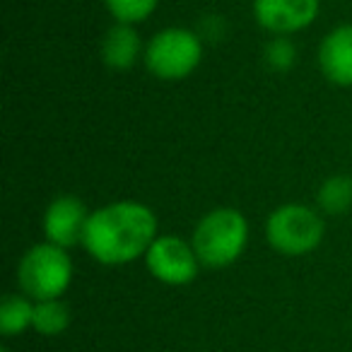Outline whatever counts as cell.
Returning <instances> with one entry per match:
<instances>
[{
    "mask_svg": "<svg viewBox=\"0 0 352 352\" xmlns=\"http://www.w3.org/2000/svg\"><path fill=\"white\" fill-rule=\"evenodd\" d=\"M316 206L323 215H342L352 208V176L350 174H333L318 186Z\"/></svg>",
    "mask_w": 352,
    "mask_h": 352,
    "instance_id": "7c38bea8",
    "label": "cell"
},
{
    "mask_svg": "<svg viewBox=\"0 0 352 352\" xmlns=\"http://www.w3.org/2000/svg\"><path fill=\"white\" fill-rule=\"evenodd\" d=\"M145 268L157 283L169 287H184L198 278L203 268L191 239L179 234H160L145 254Z\"/></svg>",
    "mask_w": 352,
    "mask_h": 352,
    "instance_id": "8992f818",
    "label": "cell"
},
{
    "mask_svg": "<svg viewBox=\"0 0 352 352\" xmlns=\"http://www.w3.org/2000/svg\"><path fill=\"white\" fill-rule=\"evenodd\" d=\"M73 258L68 249L41 241L22 254L17 263V285L34 302L60 299L73 285Z\"/></svg>",
    "mask_w": 352,
    "mask_h": 352,
    "instance_id": "277c9868",
    "label": "cell"
},
{
    "mask_svg": "<svg viewBox=\"0 0 352 352\" xmlns=\"http://www.w3.org/2000/svg\"><path fill=\"white\" fill-rule=\"evenodd\" d=\"M104 6L113 17V22L140 25L157 10L160 0H104Z\"/></svg>",
    "mask_w": 352,
    "mask_h": 352,
    "instance_id": "5bb4252c",
    "label": "cell"
},
{
    "mask_svg": "<svg viewBox=\"0 0 352 352\" xmlns=\"http://www.w3.org/2000/svg\"><path fill=\"white\" fill-rule=\"evenodd\" d=\"M34 299L25 292H10L0 302V333L6 338H15L32 331L34 326Z\"/></svg>",
    "mask_w": 352,
    "mask_h": 352,
    "instance_id": "8fae6325",
    "label": "cell"
},
{
    "mask_svg": "<svg viewBox=\"0 0 352 352\" xmlns=\"http://www.w3.org/2000/svg\"><path fill=\"white\" fill-rule=\"evenodd\" d=\"M73 323V314L70 307L60 299H44V302L34 304V326L32 331H36L44 338H56L63 336Z\"/></svg>",
    "mask_w": 352,
    "mask_h": 352,
    "instance_id": "4fadbf2b",
    "label": "cell"
},
{
    "mask_svg": "<svg viewBox=\"0 0 352 352\" xmlns=\"http://www.w3.org/2000/svg\"><path fill=\"white\" fill-rule=\"evenodd\" d=\"M160 236V222L150 206L138 201H113L89 212L82 246L102 265H128L145 258Z\"/></svg>",
    "mask_w": 352,
    "mask_h": 352,
    "instance_id": "6da1fadb",
    "label": "cell"
},
{
    "mask_svg": "<svg viewBox=\"0 0 352 352\" xmlns=\"http://www.w3.org/2000/svg\"><path fill=\"white\" fill-rule=\"evenodd\" d=\"M263 60L268 63V68L285 73L297 63V46L287 39V36H275L268 46L263 49Z\"/></svg>",
    "mask_w": 352,
    "mask_h": 352,
    "instance_id": "9a60e30c",
    "label": "cell"
},
{
    "mask_svg": "<svg viewBox=\"0 0 352 352\" xmlns=\"http://www.w3.org/2000/svg\"><path fill=\"white\" fill-rule=\"evenodd\" d=\"M254 20L273 36H292L316 22L321 0H254Z\"/></svg>",
    "mask_w": 352,
    "mask_h": 352,
    "instance_id": "52a82bcc",
    "label": "cell"
},
{
    "mask_svg": "<svg viewBox=\"0 0 352 352\" xmlns=\"http://www.w3.org/2000/svg\"><path fill=\"white\" fill-rule=\"evenodd\" d=\"M203 36L188 27H164L150 36L142 54L147 73L162 82H179L198 70L203 60Z\"/></svg>",
    "mask_w": 352,
    "mask_h": 352,
    "instance_id": "3957f363",
    "label": "cell"
},
{
    "mask_svg": "<svg viewBox=\"0 0 352 352\" xmlns=\"http://www.w3.org/2000/svg\"><path fill=\"white\" fill-rule=\"evenodd\" d=\"M191 244L203 268L222 270L236 263L249 244V220L236 208H215L198 220Z\"/></svg>",
    "mask_w": 352,
    "mask_h": 352,
    "instance_id": "7a4b0ae2",
    "label": "cell"
},
{
    "mask_svg": "<svg viewBox=\"0 0 352 352\" xmlns=\"http://www.w3.org/2000/svg\"><path fill=\"white\" fill-rule=\"evenodd\" d=\"M326 236V220L321 210L304 203H285L265 220V239L270 249L287 258H302L321 246Z\"/></svg>",
    "mask_w": 352,
    "mask_h": 352,
    "instance_id": "5b68a950",
    "label": "cell"
},
{
    "mask_svg": "<svg viewBox=\"0 0 352 352\" xmlns=\"http://www.w3.org/2000/svg\"><path fill=\"white\" fill-rule=\"evenodd\" d=\"M87 220V206L73 193H60L46 206L41 227H44L46 241L60 246V249H73V246L82 244Z\"/></svg>",
    "mask_w": 352,
    "mask_h": 352,
    "instance_id": "ba28073f",
    "label": "cell"
},
{
    "mask_svg": "<svg viewBox=\"0 0 352 352\" xmlns=\"http://www.w3.org/2000/svg\"><path fill=\"white\" fill-rule=\"evenodd\" d=\"M318 70L336 87H352V25H338L318 44Z\"/></svg>",
    "mask_w": 352,
    "mask_h": 352,
    "instance_id": "9c48e42d",
    "label": "cell"
},
{
    "mask_svg": "<svg viewBox=\"0 0 352 352\" xmlns=\"http://www.w3.org/2000/svg\"><path fill=\"white\" fill-rule=\"evenodd\" d=\"M0 352H10V350H8V347H0Z\"/></svg>",
    "mask_w": 352,
    "mask_h": 352,
    "instance_id": "2e32d148",
    "label": "cell"
},
{
    "mask_svg": "<svg viewBox=\"0 0 352 352\" xmlns=\"http://www.w3.org/2000/svg\"><path fill=\"white\" fill-rule=\"evenodd\" d=\"M99 54L107 68L111 70H131L140 54H145V46L140 41L135 25H123V22H113L107 30L99 46Z\"/></svg>",
    "mask_w": 352,
    "mask_h": 352,
    "instance_id": "30bf717a",
    "label": "cell"
}]
</instances>
